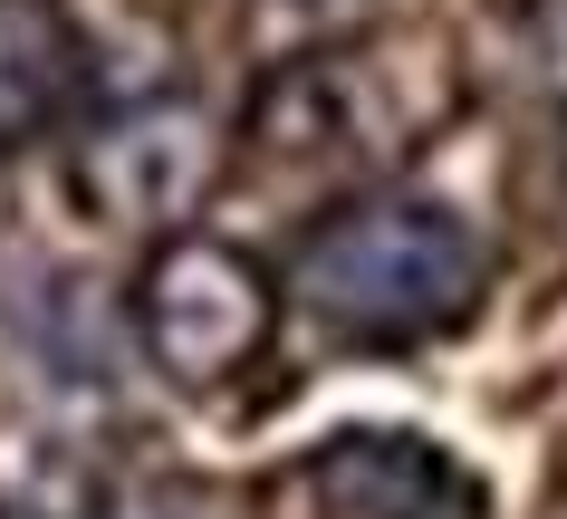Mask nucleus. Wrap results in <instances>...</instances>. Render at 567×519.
Here are the masks:
<instances>
[{
    "instance_id": "f257e3e1",
    "label": "nucleus",
    "mask_w": 567,
    "mask_h": 519,
    "mask_svg": "<svg viewBox=\"0 0 567 519\" xmlns=\"http://www.w3.org/2000/svg\"><path fill=\"white\" fill-rule=\"evenodd\" d=\"M481 289H491V241L423 193L337 203L289 260L299 318L337 346H433L481 308Z\"/></svg>"
},
{
    "instance_id": "423d86ee",
    "label": "nucleus",
    "mask_w": 567,
    "mask_h": 519,
    "mask_svg": "<svg viewBox=\"0 0 567 519\" xmlns=\"http://www.w3.org/2000/svg\"><path fill=\"white\" fill-rule=\"evenodd\" d=\"M452 490V461L423 433H337L299 461V500L318 519H423Z\"/></svg>"
},
{
    "instance_id": "39448f33",
    "label": "nucleus",
    "mask_w": 567,
    "mask_h": 519,
    "mask_svg": "<svg viewBox=\"0 0 567 519\" xmlns=\"http://www.w3.org/2000/svg\"><path fill=\"white\" fill-rule=\"evenodd\" d=\"M96 87V39L68 0H0V154L59 135Z\"/></svg>"
},
{
    "instance_id": "6e6552de",
    "label": "nucleus",
    "mask_w": 567,
    "mask_h": 519,
    "mask_svg": "<svg viewBox=\"0 0 567 519\" xmlns=\"http://www.w3.org/2000/svg\"><path fill=\"white\" fill-rule=\"evenodd\" d=\"M269 10H299V20H308V10H328V0H269Z\"/></svg>"
},
{
    "instance_id": "f03ea898",
    "label": "nucleus",
    "mask_w": 567,
    "mask_h": 519,
    "mask_svg": "<svg viewBox=\"0 0 567 519\" xmlns=\"http://www.w3.org/2000/svg\"><path fill=\"white\" fill-rule=\"evenodd\" d=\"M269 336H279V279L250 250L212 241V231L154 241L145 279H135V346L154 356V375L231 385L269 356Z\"/></svg>"
},
{
    "instance_id": "7ed1b4c3",
    "label": "nucleus",
    "mask_w": 567,
    "mask_h": 519,
    "mask_svg": "<svg viewBox=\"0 0 567 519\" xmlns=\"http://www.w3.org/2000/svg\"><path fill=\"white\" fill-rule=\"evenodd\" d=\"M221 125L193 106V96H125L106 116H87L78 154H68V184L106 231H145V241H174L183 221L212 203L221 184Z\"/></svg>"
},
{
    "instance_id": "0eeeda50",
    "label": "nucleus",
    "mask_w": 567,
    "mask_h": 519,
    "mask_svg": "<svg viewBox=\"0 0 567 519\" xmlns=\"http://www.w3.org/2000/svg\"><path fill=\"white\" fill-rule=\"evenodd\" d=\"M423 519H491V510H481V490H472V481H452V490H443V500H433Z\"/></svg>"
},
{
    "instance_id": "20e7f679",
    "label": "nucleus",
    "mask_w": 567,
    "mask_h": 519,
    "mask_svg": "<svg viewBox=\"0 0 567 519\" xmlns=\"http://www.w3.org/2000/svg\"><path fill=\"white\" fill-rule=\"evenodd\" d=\"M385 87V59L375 49H328V59H299L279 68L250 106V145H269L279 164H308V154H328V164H375V154H414V135L443 116L452 96H404V106H375Z\"/></svg>"
}]
</instances>
